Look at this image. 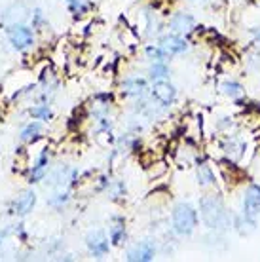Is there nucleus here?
<instances>
[{
  "label": "nucleus",
  "instance_id": "nucleus-1",
  "mask_svg": "<svg viewBox=\"0 0 260 262\" xmlns=\"http://www.w3.org/2000/svg\"><path fill=\"white\" fill-rule=\"evenodd\" d=\"M202 207V216L203 223L207 224L209 228L215 230H224L230 226V215H228L224 203L215 196H205L200 202Z\"/></svg>",
  "mask_w": 260,
  "mask_h": 262
},
{
  "label": "nucleus",
  "instance_id": "nucleus-2",
  "mask_svg": "<svg viewBox=\"0 0 260 262\" xmlns=\"http://www.w3.org/2000/svg\"><path fill=\"white\" fill-rule=\"evenodd\" d=\"M171 223L173 230L179 236H190L198 226V211L190 203H177L171 213Z\"/></svg>",
  "mask_w": 260,
  "mask_h": 262
},
{
  "label": "nucleus",
  "instance_id": "nucleus-3",
  "mask_svg": "<svg viewBox=\"0 0 260 262\" xmlns=\"http://www.w3.org/2000/svg\"><path fill=\"white\" fill-rule=\"evenodd\" d=\"M4 34H6L12 50L17 53L31 50L34 46V40H36V31L31 25H25V23L4 27Z\"/></svg>",
  "mask_w": 260,
  "mask_h": 262
},
{
  "label": "nucleus",
  "instance_id": "nucleus-4",
  "mask_svg": "<svg viewBox=\"0 0 260 262\" xmlns=\"http://www.w3.org/2000/svg\"><path fill=\"white\" fill-rule=\"evenodd\" d=\"M36 202H38V194L33 188H25V190L19 192L10 202V205H8V215H15L19 216V219H25L27 215H31L34 211Z\"/></svg>",
  "mask_w": 260,
  "mask_h": 262
},
{
  "label": "nucleus",
  "instance_id": "nucleus-5",
  "mask_svg": "<svg viewBox=\"0 0 260 262\" xmlns=\"http://www.w3.org/2000/svg\"><path fill=\"white\" fill-rule=\"evenodd\" d=\"M50 164H52V156H50V146H44L40 154L36 156L34 164L27 171V183L29 184H38L48 177L50 171Z\"/></svg>",
  "mask_w": 260,
  "mask_h": 262
},
{
  "label": "nucleus",
  "instance_id": "nucleus-6",
  "mask_svg": "<svg viewBox=\"0 0 260 262\" xmlns=\"http://www.w3.org/2000/svg\"><path fill=\"white\" fill-rule=\"evenodd\" d=\"M260 215V184H249L243 196V216L254 226L256 216Z\"/></svg>",
  "mask_w": 260,
  "mask_h": 262
},
{
  "label": "nucleus",
  "instance_id": "nucleus-7",
  "mask_svg": "<svg viewBox=\"0 0 260 262\" xmlns=\"http://www.w3.org/2000/svg\"><path fill=\"white\" fill-rule=\"evenodd\" d=\"M85 247H88V251L91 253L93 258H103V256L111 253L112 243L103 230H91L90 234L85 236Z\"/></svg>",
  "mask_w": 260,
  "mask_h": 262
},
{
  "label": "nucleus",
  "instance_id": "nucleus-8",
  "mask_svg": "<svg viewBox=\"0 0 260 262\" xmlns=\"http://www.w3.org/2000/svg\"><path fill=\"white\" fill-rule=\"evenodd\" d=\"M150 95L162 106H171L177 99V88L169 80H156L150 88Z\"/></svg>",
  "mask_w": 260,
  "mask_h": 262
},
{
  "label": "nucleus",
  "instance_id": "nucleus-9",
  "mask_svg": "<svg viewBox=\"0 0 260 262\" xmlns=\"http://www.w3.org/2000/svg\"><path fill=\"white\" fill-rule=\"evenodd\" d=\"M156 258V243L152 239H143L127 249L125 260L129 262H150Z\"/></svg>",
  "mask_w": 260,
  "mask_h": 262
},
{
  "label": "nucleus",
  "instance_id": "nucleus-10",
  "mask_svg": "<svg viewBox=\"0 0 260 262\" xmlns=\"http://www.w3.org/2000/svg\"><path fill=\"white\" fill-rule=\"evenodd\" d=\"M29 8L21 2H13L10 6H6L0 13V25L8 27V25H17V23H25L29 19Z\"/></svg>",
  "mask_w": 260,
  "mask_h": 262
},
{
  "label": "nucleus",
  "instance_id": "nucleus-11",
  "mask_svg": "<svg viewBox=\"0 0 260 262\" xmlns=\"http://www.w3.org/2000/svg\"><path fill=\"white\" fill-rule=\"evenodd\" d=\"M160 46L169 53V55H181V53H184L188 50V42L182 38L181 34L169 33L160 36Z\"/></svg>",
  "mask_w": 260,
  "mask_h": 262
},
{
  "label": "nucleus",
  "instance_id": "nucleus-12",
  "mask_svg": "<svg viewBox=\"0 0 260 262\" xmlns=\"http://www.w3.org/2000/svg\"><path fill=\"white\" fill-rule=\"evenodd\" d=\"M44 122L40 120H33L27 125H23V129L19 131V141L23 144H36L38 141L44 139Z\"/></svg>",
  "mask_w": 260,
  "mask_h": 262
},
{
  "label": "nucleus",
  "instance_id": "nucleus-13",
  "mask_svg": "<svg viewBox=\"0 0 260 262\" xmlns=\"http://www.w3.org/2000/svg\"><path fill=\"white\" fill-rule=\"evenodd\" d=\"M148 90V82L144 78H139V76H127V78L122 82V93L125 97H135L141 99Z\"/></svg>",
  "mask_w": 260,
  "mask_h": 262
},
{
  "label": "nucleus",
  "instance_id": "nucleus-14",
  "mask_svg": "<svg viewBox=\"0 0 260 262\" xmlns=\"http://www.w3.org/2000/svg\"><path fill=\"white\" fill-rule=\"evenodd\" d=\"M112 224L109 226V239H111L112 247H120L125 243L127 232H125V219L122 215H114L111 219Z\"/></svg>",
  "mask_w": 260,
  "mask_h": 262
},
{
  "label": "nucleus",
  "instance_id": "nucleus-15",
  "mask_svg": "<svg viewBox=\"0 0 260 262\" xmlns=\"http://www.w3.org/2000/svg\"><path fill=\"white\" fill-rule=\"evenodd\" d=\"M196 25V19L190 15V13H173L169 17V33L175 34H182V33H188L192 31Z\"/></svg>",
  "mask_w": 260,
  "mask_h": 262
},
{
  "label": "nucleus",
  "instance_id": "nucleus-16",
  "mask_svg": "<svg viewBox=\"0 0 260 262\" xmlns=\"http://www.w3.org/2000/svg\"><path fill=\"white\" fill-rule=\"evenodd\" d=\"M69 177H71V167L67 164H59L55 169L48 171V181L46 184H50L52 188H63V186H69Z\"/></svg>",
  "mask_w": 260,
  "mask_h": 262
},
{
  "label": "nucleus",
  "instance_id": "nucleus-17",
  "mask_svg": "<svg viewBox=\"0 0 260 262\" xmlns=\"http://www.w3.org/2000/svg\"><path fill=\"white\" fill-rule=\"evenodd\" d=\"M27 114L33 120H40V122H50V120H53V111L48 103H38V105L29 106Z\"/></svg>",
  "mask_w": 260,
  "mask_h": 262
},
{
  "label": "nucleus",
  "instance_id": "nucleus-18",
  "mask_svg": "<svg viewBox=\"0 0 260 262\" xmlns=\"http://www.w3.org/2000/svg\"><path fill=\"white\" fill-rule=\"evenodd\" d=\"M196 179H198V184L200 186H209V184H215V173L211 169V165H207L205 162L198 164V169H196Z\"/></svg>",
  "mask_w": 260,
  "mask_h": 262
},
{
  "label": "nucleus",
  "instance_id": "nucleus-19",
  "mask_svg": "<svg viewBox=\"0 0 260 262\" xmlns=\"http://www.w3.org/2000/svg\"><path fill=\"white\" fill-rule=\"evenodd\" d=\"M148 76L152 82H156V80H169L171 76V71L167 63L165 61H156V63H152L148 69Z\"/></svg>",
  "mask_w": 260,
  "mask_h": 262
},
{
  "label": "nucleus",
  "instance_id": "nucleus-20",
  "mask_svg": "<svg viewBox=\"0 0 260 262\" xmlns=\"http://www.w3.org/2000/svg\"><path fill=\"white\" fill-rule=\"evenodd\" d=\"M144 55L150 63H156V61H167L171 57L169 53L165 52L160 44H150V46L144 48Z\"/></svg>",
  "mask_w": 260,
  "mask_h": 262
},
{
  "label": "nucleus",
  "instance_id": "nucleus-21",
  "mask_svg": "<svg viewBox=\"0 0 260 262\" xmlns=\"http://www.w3.org/2000/svg\"><path fill=\"white\" fill-rule=\"evenodd\" d=\"M69 202H71V192L63 190V188H57L52 196L48 198V202H46V203H48L50 207H53V209H61V207H63V205H67Z\"/></svg>",
  "mask_w": 260,
  "mask_h": 262
},
{
  "label": "nucleus",
  "instance_id": "nucleus-22",
  "mask_svg": "<svg viewBox=\"0 0 260 262\" xmlns=\"http://www.w3.org/2000/svg\"><path fill=\"white\" fill-rule=\"evenodd\" d=\"M67 8H69V12L72 13V17H84L85 13L90 12V2H85V0H65Z\"/></svg>",
  "mask_w": 260,
  "mask_h": 262
},
{
  "label": "nucleus",
  "instance_id": "nucleus-23",
  "mask_svg": "<svg viewBox=\"0 0 260 262\" xmlns=\"http://www.w3.org/2000/svg\"><path fill=\"white\" fill-rule=\"evenodd\" d=\"M221 90H222V93L228 95L230 99H235L243 93V85H241L240 82H234V80H226V82H222Z\"/></svg>",
  "mask_w": 260,
  "mask_h": 262
},
{
  "label": "nucleus",
  "instance_id": "nucleus-24",
  "mask_svg": "<svg viewBox=\"0 0 260 262\" xmlns=\"http://www.w3.org/2000/svg\"><path fill=\"white\" fill-rule=\"evenodd\" d=\"M44 25H46V15L42 12V8H34L33 12H31V27H33L34 31H40Z\"/></svg>",
  "mask_w": 260,
  "mask_h": 262
},
{
  "label": "nucleus",
  "instance_id": "nucleus-25",
  "mask_svg": "<svg viewBox=\"0 0 260 262\" xmlns=\"http://www.w3.org/2000/svg\"><path fill=\"white\" fill-rule=\"evenodd\" d=\"M243 148H245V143L240 141V139H226V143H224V150H226L228 154L235 152V156H241Z\"/></svg>",
  "mask_w": 260,
  "mask_h": 262
},
{
  "label": "nucleus",
  "instance_id": "nucleus-26",
  "mask_svg": "<svg viewBox=\"0 0 260 262\" xmlns=\"http://www.w3.org/2000/svg\"><path fill=\"white\" fill-rule=\"evenodd\" d=\"M13 234H15V237H17V242H21V243L29 242V232H27L25 224L23 223L13 224Z\"/></svg>",
  "mask_w": 260,
  "mask_h": 262
},
{
  "label": "nucleus",
  "instance_id": "nucleus-27",
  "mask_svg": "<svg viewBox=\"0 0 260 262\" xmlns=\"http://www.w3.org/2000/svg\"><path fill=\"white\" fill-rule=\"evenodd\" d=\"M34 90H36V84H29L25 85V88H21L19 92H15L12 95V101H15V99H19L23 97V95H29V93H34Z\"/></svg>",
  "mask_w": 260,
  "mask_h": 262
},
{
  "label": "nucleus",
  "instance_id": "nucleus-28",
  "mask_svg": "<svg viewBox=\"0 0 260 262\" xmlns=\"http://www.w3.org/2000/svg\"><path fill=\"white\" fill-rule=\"evenodd\" d=\"M12 234H13V224L12 226H4V228L0 230V247L6 243V239L12 236Z\"/></svg>",
  "mask_w": 260,
  "mask_h": 262
},
{
  "label": "nucleus",
  "instance_id": "nucleus-29",
  "mask_svg": "<svg viewBox=\"0 0 260 262\" xmlns=\"http://www.w3.org/2000/svg\"><path fill=\"white\" fill-rule=\"evenodd\" d=\"M146 17H148V34H152V13H146ZM154 27H156L154 31H156V34H158V33H160V29H158V27H160V23H158V21H154Z\"/></svg>",
  "mask_w": 260,
  "mask_h": 262
},
{
  "label": "nucleus",
  "instance_id": "nucleus-30",
  "mask_svg": "<svg viewBox=\"0 0 260 262\" xmlns=\"http://www.w3.org/2000/svg\"><path fill=\"white\" fill-rule=\"evenodd\" d=\"M254 38H256V42L260 44V29H256V31H254Z\"/></svg>",
  "mask_w": 260,
  "mask_h": 262
}]
</instances>
